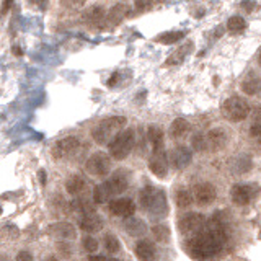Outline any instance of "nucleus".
<instances>
[{"label":"nucleus","mask_w":261,"mask_h":261,"mask_svg":"<svg viewBox=\"0 0 261 261\" xmlns=\"http://www.w3.org/2000/svg\"><path fill=\"white\" fill-rule=\"evenodd\" d=\"M39 179H41L43 183H46V173H44V170L39 172Z\"/></svg>","instance_id":"42"},{"label":"nucleus","mask_w":261,"mask_h":261,"mask_svg":"<svg viewBox=\"0 0 261 261\" xmlns=\"http://www.w3.org/2000/svg\"><path fill=\"white\" fill-rule=\"evenodd\" d=\"M126 190H128V178L118 172L110 179L98 184L95 191H93V199H95L97 204H105V202L114 199V196H119Z\"/></svg>","instance_id":"2"},{"label":"nucleus","mask_w":261,"mask_h":261,"mask_svg":"<svg viewBox=\"0 0 261 261\" xmlns=\"http://www.w3.org/2000/svg\"><path fill=\"white\" fill-rule=\"evenodd\" d=\"M148 168L159 178H165L168 173V157H166L165 148L160 150H152V155L148 159Z\"/></svg>","instance_id":"7"},{"label":"nucleus","mask_w":261,"mask_h":261,"mask_svg":"<svg viewBox=\"0 0 261 261\" xmlns=\"http://www.w3.org/2000/svg\"><path fill=\"white\" fill-rule=\"evenodd\" d=\"M124 126H126L124 116H111V118L103 119L101 123L93 129L92 136H93V139H95L97 144L103 146V144L110 142L111 139H113L116 134L124 128Z\"/></svg>","instance_id":"3"},{"label":"nucleus","mask_w":261,"mask_h":261,"mask_svg":"<svg viewBox=\"0 0 261 261\" xmlns=\"http://www.w3.org/2000/svg\"><path fill=\"white\" fill-rule=\"evenodd\" d=\"M250 134H251V136H253V137H260V118H258V116H256V119H255L253 126H251Z\"/></svg>","instance_id":"34"},{"label":"nucleus","mask_w":261,"mask_h":261,"mask_svg":"<svg viewBox=\"0 0 261 261\" xmlns=\"http://www.w3.org/2000/svg\"><path fill=\"white\" fill-rule=\"evenodd\" d=\"M191 146L197 152H204L206 150V139H204V134H196L195 137L191 139Z\"/></svg>","instance_id":"32"},{"label":"nucleus","mask_w":261,"mask_h":261,"mask_svg":"<svg viewBox=\"0 0 261 261\" xmlns=\"http://www.w3.org/2000/svg\"><path fill=\"white\" fill-rule=\"evenodd\" d=\"M226 245V230L219 220L206 222L204 227L193 233L188 240L186 248L195 260L208 261L215 258Z\"/></svg>","instance_id":"1"},{"label":"nucleus","mask_w":261,"mask_h":261,"mask_svg":"<svg viewBox=\"0 0 261 261\" xmlns=\"http://www.w3.org/2000/svg\"><path fill=\"white\" fill-rule=\"evenodd\" d=\"M85 168L90 175H95V177H105L110 173L111 168V160L105 152H97L93 154L85 163Z\"/></svg>","instance_id":"6"},{"label":"nucleus","mask_w":261,"mask_h":261,"mask_svg":"<svg viewBox=\"0 0 261 261\" xmlns=\"http://www.w3.org/2000/svg\"><path fill=\"white\" fill-rule=\"evenodd\" d=\"M206 224V217L202 214H197V212H190L186 215H183L181 220L178 222V227L179 230L186 235H193L196 233L197 230H201Z\"/></svg>","instance_id":"8"},{"label":"nucleus","mask_w":261,"mask_h":261,"mask_svg":"<svg viewBox=\"0 0 261 261\" xmlns=\"http://www.w3.org/2000/svg\"><path fill=\"white\" fill-rule=\"evenodd\" d=\"M227 30L230 31V33H244L246 30V21L244 16H230L227 21Z\"/></svg>","instance_id":"26"},{"label":"nucleus","mask_w":261,"mask_h":261,"mask_svg":"<svg viewBox=\"0 0 261 261\" xmlns=\"http://www.w3.org/2000/svg\"><path fill=\"white\" fill-rule=\"evenodd\" d=\"M83 248L88 251V253H95L98 250V242L93 237H85L83 238Z\"/></svg>","instance_id":"33"},{"label":"nucleus","mask_w":261,"mask_h":261,"mask_svg":"<svg viewBox=\"0 0 261 261\" xmlns=\"http://www.w3.org/2000/svg\"><path fill=\"white\" fill-rule=\"evenodd\" d=\"M110 212L116 217H130L136 212V204L129 197H119V199H111L108 202Z\"/></svg>","instance_id":"9"},{"label":"nucleus","mask_w":261,"mask_h":261,"mask_svg":"<svg viewBox=\"0 0 261 261\" xmlns=\"http://www.w3.org/2000/svg\"><path fill=\"white\" fill-rule=\"evenodd\" d=\"M16 261H33V256H31L30 251H20V253L16 255Z\"/></svg>","instance_id":"35"},{"label":"nucleus","mask_w":261,"mask_h":261,"mask_svg":"<svg viewBox=\"0 0 261 261\" xmlns=\"http://www.w3.org/2000/svg\"><path fill=\"white\" fill-rule=\"evenodd\" d=\"M106 16L105 13V8L103 7H90L88 10H85L83 13V20L88 21V23H98L100 20H103V18Z\"/></svg>","instance_id":"25"},{"label":"nucleus","mask_w":261,"mask_h":261,"mask_svg":"<svg viewBox=\"0 0 261 261\" xmlns=\"http://www.w3.org/2000/svg\"><path fill=\"white\" fill-rule=\"evenodd\" d=\"M80 228L88 233L100 232L103 228V220L100 215L95 212H87L82 215V219H80Z\"/></svg>","instance_id":"16"},{"label":"nucleus","mask_w":261,"mask_h":261,"mask_svg":"<svg viewBox=\"0 0 261 261\" xmlns=\"http://www.w3.org/2000/svg\"><path fill=\"white\" fill-rule=\"evenodd\" d=\"M152 2H154V0H134L137 10H144V8H147Z\"/></svg>","instance_id":"36"},{"label":"nucleus","mask_w":261,"mask_h":261,"mask_svg":"<svg viewBox=\"0 0 261 261\" xmlns=\"http://www.w3.org/2000/svg\"><path fill=\"white\" fill-rule=\"evenodd\" d=\"M256 195L255 186L251 184H235L230 191V197L233 201V204L237 206H246L253 201V197Z\"/></svg>","instance_id":"11"},{"label":"nucleus","mask_w":261,"mask_h":261,"mask_svg":"<svg viewBox=\"0 0 261 261\" xmlns=\"http://www.w3.org/2000/svg\"><path fill=\"white\" fill-rule=\"evenodd\" d=\"M222 114L226 116L228 121H232V123H240V121L248 118L250 105L240 97H230L224 101Z\"/></svg>","instance_id":"5"},{"label":"nucleus","mask_w":261,"mask_h":261,"mask_svg":"<svg viewBox=\"0 0 261 261\" xmlns=\"http://www.w3.org/2000/svg\"><path fill=\"white\" fill-rule=\"evenodd\" d=\"M188 130H190V123L183 118L175 119L172 126H170V134H172V137H175V139L184 137L188 134Z\"/></svg>","instance_id":"23"},{"label":"nucleus","mask_w":261,"mask_h":261,"mask_svg":"<svg viewBox=\"0 0 261 261\" xmlns=\"http://www.w3.org/2000/svg\"><path fill=\"white\" fill-rule=\"evenodd\" d=\"M88 261H110L106 258V256H103V255H95V256H88Z\"/></svg>","instance_id":"38"},{"label":"nucleus","mask_w":261,"mask_h":261,"mask_svg":"<svg viewBox=\"0 0 261 261\" xmlns=\"http://www.w3.org/2000/svg\"><path fill=\"white\" fill-rule=\"evenodd\" d=\"M217 197V191H215V186L208 181L204 183H197L195 186V193H193V199H196L197 204L201 206H208L211 202L215 201Z\"/></svg>","instance_id":"10"},{"label":"nucleus","mask_w":261,"mask_h":261,"mask_svg":"<svg viewBox=\"0 0 261 261\" xmlns=\"http://www.w3.org/2000/svg\"><path fill=\"white\" fill-rule=\"evenodd\" d=\"M184 38L183 31H166V33H162L160 36H157V41L162 44H173L178 43L179 39Z\"/></svg>","instance_id":"28"},{"label":"nucleus","mask_w":261,"mask_h":261,"mask_svg":"<svg viewBox=\"0 0 261 261\" xmlns=\"http://www.w3.org/2000/svg\"><path fill=\"white\" fill-rule=\"evenodd\" d=\"M242 90H244V93L250 97H255L260 93V75L256 74V72H250L248 75L244 79V82H242Z\"/></svg>","instance_id":"20"},{"label":"nucleus","mask_w":261,"mask_h":261,"mask_svg":"<svg viewBox=\"0 0 261 261\" xmlns=\"http://www.w3.org/2000/svg\"><path fill=\"white\" fill-rule=\"evenodd\" d=\"M147 212L152 215V217H165L166 212H168V204H166V196L163 190H157L154 195V199L150 201L147 208Z\"/></svg>","instance_id":"14"},{"label":"nucleus","mask_w":261,"mask_h":261,"mask_svg":"<svg viewBox=\"0 0 261 261\" xmlns=\"http://www.w3.org/2000/svg\"><path fill=\"white\" fill-rule=\"evenodd\" d=\"M44 261H59V260H57V258H54V256H49V258H46Z\"/></svg>","instance_id":"43"},{"label":"nucleus","mask_w":261,"mask_h":261,"mask_svg":"<svg viewBox=\"0 0 261 261\" xmlns=\"http://www.w3.org/2000/svg\"><path fill=\"white\" fill-rule=\"evenodd\" d=\"M147 139H148V142L152 144V150L165 148V146H163V130H162L159 126H150V128L147 129Z\"/></svg>","instance_id":"22"},{"label":"nucleus","mask_w":261,"mask_h":261,"mask_svg":"<svg viewBox=\"0 0 261 261\" xmlns=\"http://www.w3.org/2000/svg\"><path fill=\"white\" fill-rule=\"evenodd\" d=\"M79 147H80V141L77 137L74 136L64 137L61 139L59 142H56V146L52 148V155L56 157V159H64V157H69L74 154Z\"/></svg>","instance_id":"12"},{"label":"nucleus","mask_w":261,"mask_h":261,"mask_svg":"<svg viewBox=\"0 0 261 261\" xmlns=\"http://www.w3.org/2000/svg\"><path fill=\"white\" fill-rule=\"evenodd\" d=\"M12 5H13V0H3V5H2V10H0V13H2V15H5V13L12 8Z\"/></svg>","instance_id":"37"},{"label":"nucleus","mask_w":261,"mask_h":261,"mask_svg":"<svg viewBox=\"0 0 261 261\" xmlns=\"http://www.w3.org/2000/svg\"><path fill=\"white\" fill-rule=\"evenodd\" d=\"M191 160H193V152L184 146H178L177 148H173L172 155H170V162H172V165L177 170L186 168L191 163Z\"/></svg>","instance_id":"15"},{"label":"nucleus","mask_w":261,"mask_h":261,"mask_svg":"<svg viewBox=\"0 0 261 261\" xmlns=\"http://www.w3.org/2000/svg\"><path fill=\"white\" fill-rule=\"evenodd\" d=\"M191 49H193V44L191 43H186V44H183V46L177 48L168 56V59H166V65H178V64H181V62L186 59L188 54L191 52Z\"/></svg>","instance_id":"21"},{"label":"nucleus","mask_w":261,"mask_h":261,"mask_svg":"<svg viewBox=\"0 0 261 261\" xmlns=\"http://www.w3.org/2000/svg\"><path fill=\"white\" fill-rule=\"evenodd\" d=\"M152 235L155 240H159L160 244H168L170 240V230L166 226H154L152 227Z\"/></svg>","instance_id":"30"},{"label":"nucleus","mask_w":261,"mask_h":261,"mask_svg":"<svg viewBox=\"0 0 261 261\" xmlns=\"http://www.w3.org/2000/svg\"><path fill=\"white\" fill-rule=\"evenodd\" d=\"M103 242H105V248L108 253H118L121 245H119V240L116 238L114 235H111V233H108V235H105V238H103Z\"/></svg>","instance_id":"31"},{"label":"nucleus","mask_w":261,"mask_h":261,"mask_svg":"<svg viewBox=\"0 0 261 261\" xmlns=\"http://www.w3.org/2000/svg\"><path fill=\"white\" fill-rule=\"evenodd\" d=\"M12 52L15 54V56H18V57H20V56H23V52H21V49L18 48V46H13V48H12Z\"/></svg>","instance_id":"41"},{"label":"nucleus","mask_w":261,"mask_h":261,"mask_svg":"<svg viewBox=\"0 0 261 261\" xmlns=\"http://www.w3.org/2000/svg\"><path fill=\"white\" fill-rule=\"evenodd\" d=\"M85 186H87V183H85L83 177H80V175H74L65 183V188L70 195H79V193H82L85 190Z\"/></svg>","instance_id":"24"},{"label":"nucleus","mask_w":261,"mask_h":261,"mask_svg":"<svg viewBox=\"0 0 261 261\" xmlns=\"http://www.w3.org/2000/svg\"><path fill=\"white\" fill-rule=\"evenodd\" d=\"M134 141H136V134L132 129H124L119 130L116 136L111 139L110 142V155L116 160H124L126 157L130 154L134 147Z\"/></svg>","instance_id":"4"},{"label":"nucleus","mask_w":261,"mask_h":261,"mask_svg":"<svg viewBox=\"0 0 261 261\" xmlns=\"http://www.w3.org/2000/svg\"><path fill=\"white\" fill-rule=\"evenodd\" d=\"M110 261H121V260H110Z\"/></svg>","instance_id":"44"},{"label":"nucleus","mask_w":261,"mask_h":261,"mask_svg":"<svg viewBox=\"0 0 261 261\" xmlns=\"http://www.w3.org/2000/svg\"><path fill=\"white\" fill-rule=\"evenodd\" d=\"M136 255L141 261H154L155 260V245L148 240L137 242Z\"/></svg>","instance_id":"19"},{"label":"nucleus","mask_w":261,"mask_h":261,"mask_svg":"<svg viewBox=\"0 0 261 261\" xmlns=\"http://www.w3.org/2000/svg\"><path fill=\"white\" fill-rule=\"evenodd\" d=\"M118 77H119V74H118V72H114V74L111 75V79H110V82H108V85H110V87H113V85L118 82Z\"/></svg>","instance_id":"40"},{"label":"nucleus","mask_w":261,"mask_h":261,"mask_svg":"<svg viewBox=\"0 0 261 261\" xmlns=\"http://www.w3.org/2000/svg\"><path fill=\"white\" fill-rule=\"evenodd\" d=\"M128 12H129V7H126L124 3H116V5L108 12V18H110L113 23H119V21L128 15Z\"/></svg>","instance_id":"27"},{"label":"nucleus","mask_w":261,"mask_h":261,"mask_svg":"<svg viewBox=\"0 0 261 261\" xmlns=\"http://www.w3.org/2000/svg\"><path fill=\"white\" fill-rule=\"evenodd\" d=\"M177 204L178 208H190L193 204V195L191 191L184 190V188H179L177 191Z\"/></svg>","instance_id":"29"},{"label":"nucleus","mask_w":261,"mask_h":261,"mask_svg":"<svg viewBox=\"0 0 261 261\" xmlns=\"http://www.w3.org/2000/svg\"><path fill=\"white\" fill-rule=\"evenodd\" d=\"M242 7L245 8V12H251L253 10V2H251V0H245V2L242 3Z\"/></svg>","instance_id":"39"},{"label":"nucleus","mask_w":261,"mask_h":261,"mask_svg":"<svg viewBox=\"0 0 261 261\" xmlns=\"http://www.w3.org/2000/svg\"><path fill=\"white\" fill-rule=\"evenodd\" d=\"M49 230L56 237L64 238V240H74V238L77 237V230H75V227L69 222H57L49 227Z\"/></svg>","instance_id":"17"},{"label":"nucleus","mask_w":261,"mask_h":261,"mask_svg":"<svg viewBox=\"0 0 261 261\" xmlns=\"http://www.w3.org/2000/svg\"><path fill=\"white\" fill-rule=\"evenodd\" d=\"M204 139H206V150L211 152H217L227 146V132L220 128L211 129L204 136Z\"/></svg>","instance_id":"13"},{"label":"nucleus","mask_w":261,"mask_h":261,"mask_svg":"<svg viewBox=\"0 0 261 261\" xmlns=\"http://www.w3.org/2000/svg\"><path fill=\"white\" fill-rule=\"evenodd\" d=\"M124 228L129 235L132 237H142L146 235L147 232V224L144 222L142 219H137V217H126V222H124Z\"/></svg>","instance_id":"18"}]
</instances>
